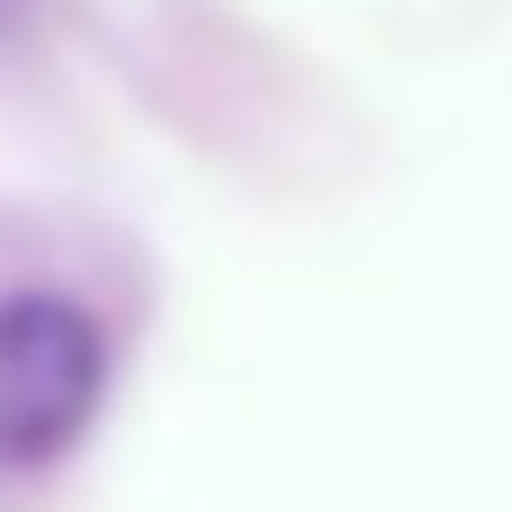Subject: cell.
Wrapping results in <instances>:
<instances>
[{
  "label": "cell",
  "mask_w": 512,
  "mask_h": 512,
  "mask_svg": "<svg viewBox=\"0 0 512 512\" xmlns=\"http://www.w3.org/2000/svg\"><path fill=\"white\" fill-rule=\"evenodd\" d=\"M35 18H43V0H0V52L35 35Z\"/></svg>",
  "instance_id": "cell-2"
},
{
  "label": "cell",
  "mask_w": 512,
  "mask_h": 512,
  "mask_svg": "<svg viewBox=\"0 0 512 512\" xmlns=\"http://www.w3.org/2000/svg\"><path fill=\"white\" fill-rule=\"evenodd\" d=\"M111 393V333L69 291H0V470H52Z\"/></svg>",
  "instance_id": "cell-1"
}]
</instances>
